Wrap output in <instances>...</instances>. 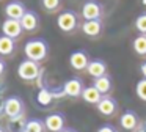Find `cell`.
<instances>
[{
    "label": "cell",
    "instance_id": "6da1fadb",
    "mask_svg": "<svg viewBox=\"0 0 146 132\" xmlns=\"http://www.w3.org/2000/svg\"><path fill=\"white\" fill-rule=\"evenodd\" d=\"M49 52V46L42 38H33L29 39L24 46V53H25L27 60H32V61H41L46 58Z\"/></svg>",
    "mask_w": 146,
    "mask_h": 132
},
{
    "label": "cell",
    "instance_id": "7a4b0ae2",
    "mask_svg": "<svg viewBox=\"0 0 146 132\" xmlns=\"http://www.w3.org/2000/svg\"><path fill=\"white\" fill-rule=\"evenodd\" d=\"M41 71L42 69L39 66V63L32 61V60H24L17 68V75L22 80H36L41 74Z\"/></svg>",
    "mask_w": 146,
    "mask_h": 132
},
{
    "label": "cell",
    "instance_id": "3957f363",
    "mask_svg": "<svg viewBox=\"0 0 146 132\" xmlns=\"http://www.w3.org/2000/svg\"><path fill=\"white\" fill-rule=\"evenodd\" d=\"M57 25L63 33H71V31H74L77 28V25H79L77 14L74 11H71V9H66V11H63L58 16Z\"/></svg>",
    "mask_w": 146,
    "mask_h": 132
},
{
    "label": "cell",
    "instance_id": "277c9868",
    "mask_svg": "<svg viewBox=\"0 0 146 132\" xmlns=\"http://www.w3.org/2000/svg\"><path fill=\"white\" fill-rule=\"evenodd\" d=\"M3 112L10 119H16V118H19V116H22V113H24L22 99L17 97V96L8 97V99L5 101V104H3Z\"/></svg>",
    "mask_w": 146,
    "mask_h": 132
},
{
    "label": "cell",
    "instance_id": "5b68a950",
    "mask_svg": "<svg viewBox=\"0 0 146 132\" xmlns=\"http://www.w3.org/2000/svg\"><path fill=\"white\" fill-rule=\"evenodd\" d=\"M82 16L85 21H101L102 6L96 0H86L82 8Z\"/></svg>",
    "mask_w": 146,
    "mask_h": 132
},
{
    "label": "cell",
    "instance_id": "8992f818",
    "mask_svg": "<svg viewBox=\"0 0 146 132\" xmlns=\"http://www.w3.org/2000/svg\"><path fill=\"white\" fill-rule=\"evenodd\" d=\"M25 13H27L25 5H24L22 2H19V0H13V2H10L7 6H5V14H7V19L21 21Z\"/></svg>",
    "mask_w": 146,
    "mask_h": 132
},
{
    "label": "cell",
    "instance_id": "52a82bcc",
    "mask_svg": "<svg viewBox=\"0 0 146 132\" xmlns=\"http://www.w3.org/2000/svg\"><path fill=\"white\" fill-rule=\"evenodd\" d=\"M69 65H71V68L76 69V71H83V69H86L90 65L88 53H86L85 50H76V52H72L69 57Z\"/></svg>",
    "mask_w": 146,
    "mask_h": 132
},
{
    "label": "cell",
    "instance_id": "ba28073f",
    "mask_svg": "<svg viewBox=\"0 0 146 132\" xmlns=\"http://www.w3.org/2000/svg\"><path fill=\"white\" fill-rule=\"evenodd\" d=\"M63 91L66 96L71 97H79L82 96V91H83V83L79 77H71L69 80L64 82L63 85Z\"/></svg>",
    "mask_w": 146,
    "mask_h": 132
},
{
    "label": "cell",
    "instance_id": "9c48e42d",
    "mask_svg": "<svg viewBox=\"0 0 146 132\" xmlns=\"http://www.w3.org/2000/svg\"><path fill=\"white\" fill-rule=\"evenodd\" d=\"M46 129L50 132H61L64 129V116L61 113H50L44 119Z\"/></svg>",
    "mask_w": 146,
    "mask_h": 132
},
{
    "label": "cell",
    "instance_id": "30bf717a",
    "mask_svg": "<svg viewBox=\"0 0 146 132\" xmlns=\"http://www.w3.org/2000/svg\"><path fill=\"white\" fill-rule=\"evenodd\" d=\"M98 110H99V113L104 115V116H113L118 110V104L113 97L102 96V99L99 101V104H98Z\"/></svg>",
    "mask_w": 146,
    "mask_h": 132
},
{
    "label": "cell",
    "instance_id": "8fae6325",
    "mask_svg": "<svg viewBox=\"0 0 146 132\" xmlns=\"http://www.w3.org/2000/svg\"><path fill=\"white\" fill-rule=\"evenodd\" d=\"M22 31V25L21 21H14V19H7V21L2 24V33L8 38H17Z\"/></svg>",
    "mask_w": 146,
    "mask_h": 132
},
{
    "label": "cell",
    "instance_id": "7c38bea8",
    "mask_svg": "<svg viewBox=\"0 0 146 132\" xmlns=\"http://www.w3.org/2000/svg\"><path fill=\"white\" fill-rule=\"evenodd\" d=\"M119 124L124 131H135L138 127V118H137L135 112L132 110H126V112L121 115V119H119Z\"/></svg>",
    "mask_w": 146,
    "mask_h": 132
},
{
    "label": "cell",
    "instance_id": "4fadbf2b",
    "mask_svg": "<svg viewBox=\"0 0 146 132\" xmlns=\"http://www.w3.org/2000/svg\"><path fill=\"white\" fill-rule=\"evenodd\" d=\"M21 25H22V30H27V31H33L38 28L39 25V17L35 11H29L24 14V17L21 19Z\"/></svg>",
    "mask_w": 146,
    "mask_h": 132
},
{
    "label": "cell",
    "instance_id": "5bb4252c",
    "mask_svg": "<svg viewBox=\"0 0 146 132\" xmlns=\"http://www.w3.org/2000/svg\"><path fill=\"white\" fill-rule=\"evenodd\" d=\"M86 72H88L91 77L99 79L102 75L107 74V65H105L102 60H90V65L86 68Z\"/></svg>",
    "mask_w": 146,
    "mask_h": 132
},
{
    "label": "cell",
    "instance_id": "9a60e30c",
    "mask_svg": "<svg viewBox=\"0 0 146 132\" xmlns=\"http://www.w3.org/2000/svg\"><path fill=\"white\" fill-rule=\"evenodd\" d=\"M82 31L88 36H99L102 31V22L101 21H85L82 25Z\"/></svg>",
    "mask_w": 146,
    "mask_h": 132
},
{
    "label": "cell",
    "instance_id": "2e32d148",
    "mask_svg": "<svg viewBox=\"0 0 146 132\" xmlns=\"http://www.w3.org/2000/svg\"><path fill=\"white\" fill-rule=\"evenodd\" d=\"M82 97H83V101H85V102H88V104H96V105H98L99 101L102 99V94L99 93V91L96 90L93 85H90V87L83 88Z\"/></svg>",
    "mask_w": 146,
    "mask_h": 132
},
{
    "label": "cell",
    "instance_id": "e0dca14e",
    "mask_svg": "<svg viewBox=\"0 0 146 132\" xmlns=\"http://www.w3.org/2000/svg\"><path fill=\"white\" fill-rule=\"evenodd\" d=\"M93 87H94L101 94H107L108 91L111 90V79L108 77L107 74L102 75V77H99V79H94V83H93Z\"/></svg>",
    "mask_w": 146,
    "mask_h": 132
},
{
    "label": "cell",
    "instance_id": "ac0fdd59",
    "mask_svg": "<svg viewBox=\"0 0 146 132\" xmlns=\"http://www.w3.org/2000/svg\"><path fill=\"white\" fill-rule=\"evenodd\" d=\"M14 39L5 35H0V55H11L14 52Z\"/></svg>",
    "mask_w": 146,
    "mask_h": 132
},
{
    "label": "cell",
    "instance_id": "d6986e66",
    "mask_svg": "<svg viewBox=\"0 0 146 132\" xmlns=\"http://www.w3.org/2000/svg\"><path fill=\"white\" fill-rule=\"evenodd\" d=\"M36 101H38L39 105L42 107H47L52 104V101H54V94H52V90H49V88H41V90L38 91V94H36Z\"/></svg>",
    "mask_w": 146,
    "mask_h": 132
},
{
    "label": "cell",
    "instance_id": "ffe728a7",
    "mask_svg": "<svg viewBox=\"0 0 146 132\" xmlns=\"http://www.w3.org/2000/svg\"><path fill=\"white\" fill-rule=\"evenodd\" d=\"M46 124L41 119H29L25 123V131L27 132H44Z\"/></svg>",
    "mask_w": 146,
    "mask_h": 132
},
{
    "label": "cell",
    "instance_id": "44dd1931",
    "mask_svg": "<svg viewBox=\"0 0 146 132\" xmlns=\"http://www.w3.org/2000/svg\"><path fill=\"white\" fill-rule=\"evenodd\" d=\"M133 50L138 55H146V35H138L133 39Z\"/></svg>",
    "mask_w": 146,
    "mask_h": 132
},
{
    "label": "cell",
    "instance_id": "7402d4cb",
    "mask_svg": "<svg viewBox=\"0 0 146 132\" xmlns=\"http://www.w3.org/2000/svg\"><path fill=\"white\" fill-rule=\"evenodd\" d=\"M135 93H137V96H138L140 99L146 102V79H141V80L137 82Z\"/></svg>",
    "mask_w": 146,
    "mask_h": 132
},
{
    "label": "cell",
    "instance_id": "603a6c76",
    "mask_svg": "<svg viewBox=\"0 0 146 132\" xmlns=\"http://www.w3.org/2000/svg\"><path fill=\"white\" fill-rule=\"evenodd\" d=\"M135 28L140 31L141 35H146V13L140 14L135 21Z\"/></svg>",
    "mask_w": 146,
    "mask_h": 132
},
{
    "label": "cell",
    "instance_id": "cb8c5ba5",
    "mask_svg": "<svg viewBox=\"0 0 146 132\" xmlns=\"http://www.w3.org/2000/svg\"><path fill=\"white\" fill-rule=\"evenodd\" d=\"M41 5L47 11H55L58 6L61 5V0H41Z\"/></svg>",
    "mask_w": 146,
    "mask_h": 132
},
{
    "label": "cell",
    "instance_id": "d4e9b609",
    "mask_svg": "<svg viewBox=\"0 0 146 132\" xmlns=\"http://www.w3.org/2000/svg\"><path fill=\"white\" fill-rule=\"evenodd\" d=\"M98 132H116V129H115L113 126H110V124H104V126H101V127L98 129Z\"/></svg>",
    "mask_w": 146,
    "mask_h": 132
},
{
    "label": "cell",
    "instance_id": "484cf974",
    "mask_svg": "<svg viewBox=\"0 0 146 132\" xmlns=\"http://www.w3.org/2000/svg\"><path fill=\"white\" fill-rule=\"evenodd\" d=\"M140 71H141V74H143V79H146V61L141 63V66H140Z\"/></svg>",
    "mask_w": 146,
    "mask_h": 132
},
{
    "label": "cell",
    "instance_id": "4316f807",
    "mask_svg": "<svg viewBox=\"0 0 146 132\" xmlns=\"http://www.w3.org/2000/svg\"><path fill=\"white\" fill-rule=\"evenodd\" d=\"M5 68H7V66H5V61L3 60H0V75L5 72Z\"/></svg>",
    "mask_w": 146,
    "mask_h": 132
},
{
    "label": "cell",
    "instance_id": "83f0119b",
    "mask_svg": "<svg viewBox=\"0 0 146 132\" xmlns=\"http://www.w3.org/2000/svg\"><path fill=\"white\" fill-rule=\"evenodd\" d=\"M61 132H76V131H74V129H63Z\"/></svg>",
    "mask_w": 146,
    "mask_h": 132
},
{
    "label": "cell",
    "instance_id": "f1b7e54d",
    "mask_svg": "<svg viewBox=\"0 0 146 132\" xmlns=\"http://www.w3.org/2000/svg\"><path fill=\"white\" fill-rule=\"evenodd\" d=\"M0 132H5V131H3V129H0Z\"/></svg>",
    "mask_w": 146,
    "mask_h": 132
},
{
    "label": "cell",
    "instance_id": "f546056e",
    "mask_svg": "<svg viewBox=\"0 0 146 132\" xmlns=\"http://www.w3.org/2000/svg\"><path fill=\"white\" fill-rule=\"evenodd\" d=\"M22 132H27V131H25V129H24V131H22Z\"/></svg>",
    "mask_w": 146,
    "mask_h": 132
}]
</instances>
